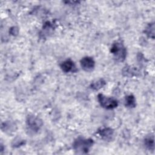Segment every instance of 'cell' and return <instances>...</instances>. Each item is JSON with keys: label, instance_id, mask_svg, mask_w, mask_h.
Here are the masks:
<instances>
[{"label": "cell", "instance_id": "6da1fadb", "mask_svg": "<svg viewBox=\"0 0 155 155\" xmlns=\"http://www.w3.org/2000/svg\"><path fill=\"white\" fill-rule=\"evenodd\" d=\"M93 143L94 142L92 139L79 137L73 142V148L77 153L87 154L92 147Z\"/></svg>", "mask_w": 155, "mask_h": 155}, {"label": "cell", "instance_id": "7a4b0ae2", "mask_svg": "<svg viewBox=\"0 0 155 155\" xmlns=\"http://www.w3.org/2000/svg\"><path fill=\"white\" fill-rule=\"evenodd\" d=\"M114 59L118 62L124 61L127 56V49L120 41L114 42L110 49Z\"/></svg>", "mask_w": 155, "mask_h": 155}, {"label": "cell", "instance_id": "3957f363", "mask_svg": "<svg viewBox=\"0 0 155 155\" xmlns=\"http://www.w3.org/2000/svg\"><path fill=\"white\" fill-rule=\"evenodd\" d=\"M43 125L42 120L34 114H28L26 117V126L30 133H37Z\"/></svg>", "mask_w": 155, "mask_h": 155}, {"label": "cell", "instance_id": "277c9868", "mask_svg": "<svg viewBox=\"0 0 155 155\" xmlns=\"http://www.w3.org/2000/svg\"><path fill=\"white\" fill-rule=\"evenodd\" d=\"M97 100L100 105L107 110L113 109L118 106V102L116 99L105 96L101 93L98 94Z\"/></svg>", "mask_w": 155, "mask_h": 155}, {"label": "cell", "instance_id": "5b68a950", "mask_svg": "<svg viewBox=\"0 0 155 155\" xmlns=\"http://www.w3.org/2000/svg\"><path fill=\"white\" fill-rule=\"evenodd\" d=\"M80 64L82 68L87 72L91 71L95 66V62L93 58L90 56H85L80 61Z\"/></svg>", "mask_w": 155, "mask_h": 155}, {"label": "cell", "instance_id": "8992f818", "mask_svg": "<svg viewBox=\"0 0 155 155\" xmlns=\"http://www.w3.org/2000/svg\"><path fill=\"white\" fill-rule=\"evenodd\" d=\"M61 70L64 72V73H75L77 71V68L76 67L75 64L74 62L70 59H67L64 61H63L61 65H60Z\"/></svg>", "mask_w": 155, "mask_h": 155}, {"label": "cell", "instance_id": "52a82bcc", "mask_svg": "<svg viewBox=\"0 0 155 155\" xmlns=\"http://www.w3.org/2000/svg\"><path fill=\"white\" fill-rule=\"evenodd\" d=\"M99 135L105 140H111L114 135V130L109 127H105L98 131Z\"/></svg>", "mask_w": 155, "mask_h": 155}, {"label": "cell", "instance_id": "ba28073f", "mask_svg": "<svg viewBox=\"0 0 155 155\" xmlns=\"http://www.w3.org/2000/svg\"><path fill=\"white\" fill-rule=\"evenodd\" d=\"M1 129L4 132L10 134L15 131L16 129V125L12 121H5L2 124Z\"/></svg>", "mask_w": 155, "mask_h": 155}, {"label": "cell", "instance_id": "9c48e42d", "mask_svg": "<svg viewBox=\"0 0 155 155\" xmlns=\"http://www.w3.org/2000/svg\"><path fill=\"white\" fill-rule=\"evenodd\" d=\"M144 145L149 150L153 151L154 150V139L153 134L148 135L145 137Z\"/></svg>", "mask_w": 155, "mask_h": 155}, {"label": "cell", "instance_id": "30bf717a", "mask_svg": "<svg viewBox=\"0 0 155 155\" xmlns=\"http://www.w3.org/2000/svg\"><path fill=\"white\" fill-rule=\"evenodd\" d=\"M125 105L127 108H133L136 105V99L133 94H129L125 97Z\"/></svg>", "mask_w": 155, "mask_h": 155}, {"label": "cell", "instance_id": "8fae6325", "mask_svg": "<svg viewBox=\"0 0 155 155\" xmlns=\"http://www.w3.org/2000/svg\"><path fill=\"white\" fill-rule=\"evenodd\" d=\"M136 69L130 65H125L122 69V74L126 77H133L136 75Z\"/></svg>", "mask_w": 155, "mask_h": 155}, {"label": "cell", "instance_id": "7c38bea8", "mask_svg": "<svg viewBox=\"0 0 155 155\" xmlns=\"http://www.w3.org/2000/svg\"><path fill=\"white\" fill-rule=\"evenodd\" d=\"M106 84V82L104 79H99L95 81H93L90 84V88L94 90H99L103 88Z\"/></svg>", "mask_w": 155, "mask_h": 155}, {"label": "cell", "instance_id": "4fadbf2b", "mask_svg": "<svg viewBox=\"0 0 155 155\" xmlns=\"http://www.w3.org/2000/svg\"><path fill=\"white\" fill-rule=\"evenodd\" d=\"M53 28H54V27L53 24H51L50 22H48V21L46 22L43 25L41 35H43L44 36H48L49 34L52 33Z\"/></svg>", "mask_w": 155, "mask_h": 155}, {"label": "cell", "instance_id": "5bb4252c", "mask_svg": "<svg viewBox=\"0 0 155 155\" xmlns=\"http://www.w3.org/2000/svg\"><path fill=\"white\" fill-rule=\"evenodd\" d=\"M144 33L148 38L154 39V23L151 22L148 24L144 30Z\"/></svg>", "mask_w": 155, "mask_h": 155}, {"label": "cell", "instance_id": "9a60e30c", "mask_svg": "<svg viewBox=\"0 0 155 155\" xmlns=\"http://www.w3.org/2000/svg\"><path fill=\"white\" fill-rule=\"evenodd\" d=\"M25 144V140L24 139H22L20 137H16L12 142V147L14 148H18L19 147H21L22 145H24Z\"/></svg>", "mask_w": 155, "mask_h": 155}, {"label": "cell", "instance_id": "2e32d148", "mask_svg": "<svg viewBox=\"0 0 155 155\" xmlns=\"http://www.w3.org/2000/svg\"><path fill=\"white\" fill-rule=\"evenodd\" d=\"M18 28L16 27H12L9 30V33L13 36H16L18 34Z\"/></svg>", "mask_w": 155, "mask_h": 155}]
</instances>
